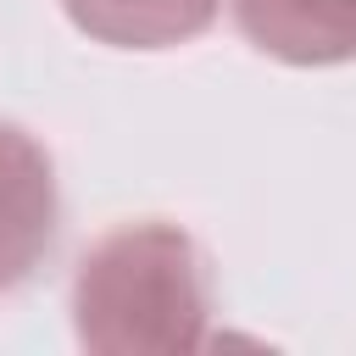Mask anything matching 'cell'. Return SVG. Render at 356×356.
Instances as JSON below:
<instances>
[{"label":"cell","mask_w":356,"mask_h":356,"mask_svg":"<svg viewBox=\"0 0 356 356\" xmlns=\"http://www.w3.org/2000/svg\"><path fill=\"white\" fill-rule=\"evenodd\" d=\"M211 323L206 250L161 217L100 234L72 273V328L100 356L200 350Z\"/></svg>","instance_id":"obj_1"},{"label":"cell","mask_w":356,"mask_h":356,"mask_svg":"<svg viewBox=\"0 0 356 356\" xmlns=\"http://www.w3.org/2000/svg\"><path fill=\"white\" fill-rule=\"evenodd\" d=\"M239 33L289 67L356 61V0H234Z\"/></svg>","instance_id":"obj_3"},{"label":"cell","mask_w":356,"mask_h":356,"mask_svg":"<svg viewBox=\"0 0 356 356\" xmlns=\"http://www.w3.org/2000/svg\"><path fill=\"white\" fill-rule=\"evenodd\" d=\"M61 228V189L50 150L22 128L0 122V295L22 289Z\"/></svg>","instance_id":"obj_2"},{"label":"cell","mask_w":356,"mask_h":356,"mask_svg":"<svg viewBox=\"0 0 356 356\" xmlns=\"http://www.w3.org/2000/svg\"><path fill=\"white\" fill-rule=\"evenodd\" d=\"M78 33L111 50H172L200 39L222 0H61Z\"/></svg>","instance_id":"obj_4"}]
</instances>
